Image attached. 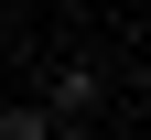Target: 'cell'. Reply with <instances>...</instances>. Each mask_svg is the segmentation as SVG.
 <instances>
[{
	"mask_svg": "<svg viewBox=\"0 0 151 140\" xmlns=\"http://www.w3.org/2000/svg\"><path fill=\"white\" fill-rule=\"evenodd\" d=\"M97 97H108V75H97V65H54V86H43V118H86Z\"/></svg>",
	"mask_w": 151,
	"mask_h": 140,
	"instance_id": "obj_1",
	"label": "cell"
},
{
	"mask_svg": "<svg viewBox=\"0 0 151 140\" xmlns=\"http://www.w3.org/2000/svg\"><path fill=\"white\" fill-rule=\"evenodd\" d=\"M43 129H54L43 108H0V140H43Z\"/></svg>",
	"mask_w": 151,
	"mask_h": 140,
	"instance_id": "obj_2",
	"label": "cell"
},
{
	"mask_svg": "<svg viewBox=\"0 0 151 140\" xmlns=\"http://www.w3.org/2000/svg\"><path fill=\"white\" fill-rule=\"evenodd\" d=\"M43 140H86V129H43Z\"/></svg>",
	"mask_w": 151,
	"mask_h": 140,
	"instance_id": "obj_3",
	"label": "cell"
}]
</instances>
